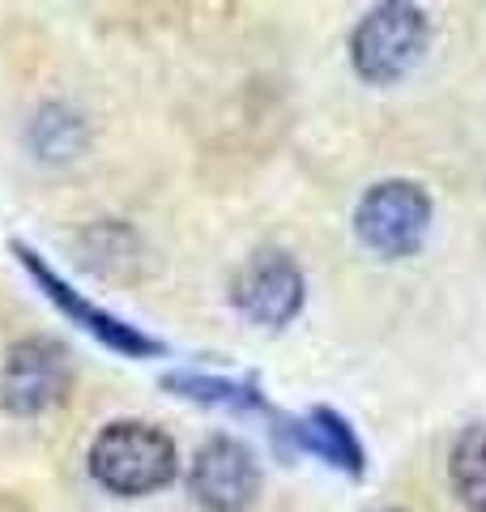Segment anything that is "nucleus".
<instances>
[{"label": "nucleus", "instance_id": "obj_1", "mask_svg": "<svg viewBox=\"0 0 486 512\" xmlns=\"http://www.w3.org/2000/svg\"><path fill=\"white\" fill-rule=\"evenodd\" d=\"M90 474L111 495H154L180 474V453L162 427L107 423L90 444Z\"/></svg>", "mask_w": 486, "mask_h": 512}, {"label": "nucleus", "instance_id": "obj_2", "mask_svg": "<svg viewBox=\"0 0 486 512\" xmlns=\"http://www.w3.org/2000/svg\"><path fill=\"white\" fill-rule=\"evenodd\" d=\"M427 13L418 5H405V0H388L376 5L367 18L354 26L350 35V60L354 73L371 86H388L405 77L418 64L427 47Z\"/></svg>", "mask_w": 486, "mask_h": 512}, {"label": "nucleus", "instance_id": "obj_3", "mask_svg": "<svg viewBox=\"0 0 486 512\" xmlns=\"http://www.w3.org/2000/svg\"><path fill=\"white\" fill-rule=\"evenodd\" d=\"M354 231L376 256H414L431 231V197L414 180H384L363 192L354 210Z\"/></svg>", "mask_w": 486, "mask_h": 512}, {"label": "nucleus", "instance_id": "obj_4", "mask_svg": "<svg viewBox=\"0 0 486 512\" xmlns=\"http://www.w3.org/2000/svg\"><path fill=\"white\" fill-rule=\"evenodd\" d=\"M188 487L209 512H248L256 504V491H261V466L243 440L214 436L192 457Z\"/></svg>", "mask_w": 486, "mask_h": 512}, {"label": "nucleus", "instance_id": "obj_5", "mask_svg": "<svg viewBox=\"0 0 486 512\" xmlns=\"http://www.w3.org/2000/svg\"><path fill=\"white\" fill-rule=\"evenodd\" d=\"M73 384L69 350L52 338H26L9 350L5 376H0V397L13 414H39L64 402Z\"/></svg>", "mask_w": 486, "mask_h": 512}, {"label": "nucleus", "instance_id": "obj_6", "mask_svg": "<svg viewBox=\"0 0 486 512\" xmlns=\"http://www.w3.org/2000/svg\"><path fill=\"white\" fill-rule=\"evenodd\" d=\"M13 252H18V261L26 265V274L43 286V295L52 299L64 316H73L81 329H90L103 346L116 350V355H128V359H150V355H162V342H158V338H150V333H141L137 325H128V320L111 316V312H103V308H94L90 299H81V295L73 291V286L64 282V278L56 274V269L47 265L43 256L35 252V248L13 244Z\"/></svg>", "mask_w": 486, "mask_h": 512}, {"label": "nucleus", "instance_id": "obj_7", "mask_svg": "<svg viewBox=\"0 0 486 512\" xmlns=\"http://www.w3.org/2000/svg\"><path fill=\"white\" fill-rule=\"evenodd\" d=\"M235 308L265 329H282L303 308V274L286 252H256L231 282Z\"/></svg>", "mask_w": 486, "mask_h": 512}, {"label": "nucleus", "instance_id": "obj_8", "mask_svg": "<svg viewBox=\"0 0 486 512\" xmlns=\"http://www.w3.org/2000/svg\"><path fill=\"white\" fill-rule=\"evenodd\" d=\"M278 436H286L299 453H316L320 461L346 470L350 478H363V470H367V453H363L359 436H354V427L329 406H316L312 414H303V419H282Z\"/></svg>", "mask_w": 486, "mask_h": 512}, {"label": "nucleus", "instance_id": "obj_9", "mask_svg": "<svg viewBox=\"0 0 486 512\" xmlns=\"http://www.w3.org/2000/svg\"><path fill=\"white\" fill-rule=\"evenodd\" d=\"M448 478L469 512H486V423L465 427L457 436L448 457Z\"/></svg>", "mask_w": 486, "mask_h": 512}, {"label": "nucleus", "instance_id": "obj_10", "mask_svg": "<svg viewBox=\"0 0 486 512\" xmlns=\"http://www.w3.org/2000/svg\"><path fill=\"white\" fill-rule=\"evenodd\" d=\"M167 389H175L180 397L205 406H231V410H269L256 380H222V376H205V372H171L162 376Z\"/></svg>", "mask_w": 486, "mask_h": 512}, {"label": "nucleus", "instance_id": "obj_11", "mask_svg": "<svg viewBox=\"0 0 486 512\" xmlns=\"http://www.w3.org/2000/svg\"><path fill=\"white\" fill-rule=\"evenodd\" d=\"M388 512H401V508H388Z\"/></svg>", "mask_w": 486, "mask_h": 512}]
</instances>
